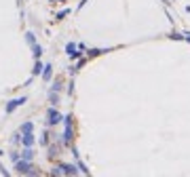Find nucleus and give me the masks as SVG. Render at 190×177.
<instances>
[{
  "label": "nucleus",
  "instance_id": "8",
  "mask_svg": "<svg viewBox=\"0 0 190 177\" xmlns=\"http://www.w3.org/2000/svg\"><path fill=\"white\" fill-rule=\"evenodd\" d=\"M42 70H45V68H42V63H40V61H36V65H34V76H38Z\"/></svg>",
  "mask_w": 190,
  "mask_h": 177
},
{
  "label": "nucleus",
  "instance_id": "6",
  "mask_svg": "<svg viewBox=\"0 0 190 177\" xmlns=\"http://www.w3.org/2000/svg\"><path fill=\"white\" fill-rule=\"evenodd\" d=\"M66 51H68V55H70V57H78V55H80V53H76V46H74V44H68V46H66Z\"/></svg>",
  "mask_w": 190,
  "mask_h": 177
},
{
  "label": "nucleus",
  "instance_id": "11",
  "mask_svg": "<svg viewBox=\"0 0 190 177\" xmlns=\"http://www.w3.org/2000/svg\"><path fill=\"white\" fill-rule=\"evenodd\" d=\"M40 53H42V48H40L38 44H34V55H36V57H40Z\"/></svg>",
  "mask_w": 190,
  "mask_h": 177
},
{
  "label": "nucleus",
  "instance_id": "1",
  "mask_svg": "<svg viewBox=\"0 0 190 177\" xmlns=\"http://www.w3.org/2000/svg\"><path fill=\"white\" fill-rule=\"evenodd\" d=\"M59 120H61V114L57 110H49V120H47L49 125H57Z\"/></svg>",
  "mask_w": 190,
  "mask_h": 177
},
{
  "label": "nucleus",
  "instance_id": "2",
  "mask_svg": "<svg viewBox=\"0 0 190 177\" xmlns=\"http://www.w3.org/2000/svg\"><path fill=\"white\" fill-rule=\"evenodd\" d=\"M21 103H25V97H21V99H13V101L6 105V114H11V112H13L15 108H19Z\"/></svg>",
  "mask_w": 190,
  "mask_h": 177
},
{
  "label": "nucleus",
  "instance_id": "10",
  "mask_svg": "<svg viewBox=\"0 0 190 177\" xmlns=\"http://www.w3.org/2000/svg\"><path fill=\"white\" fill-rule=\"evenodd\" d=\"M42 76H45V80H49V78H51V65H47V68H45Z\"/></svg>",
  "mask_w": 190,
  "mask_h": 177
},
{
  "label": "nucleus",
  "instance_id": "5",
  "mask_svg": "<svg viewBox=\"0 0 190 177\" xmlns=\"http://www.w3.org/2000/svg\"><path fill=\"white\" fill-rule=\"evenodd\" d=\"M32 143H34V135H32V133H25V135H23V145L30 148Z\"/></svg>",
  "mask_w": 190,
  "mask_h": 177
},
{
  "label": "nucleus",
  "instance_id": "4",
  "mask_svg": "<svg viewBox=\"0 0 190 177\" xmlns=\"http://www.w3.org/2000/svg\"><path fill=\"white\" fill-rule=\"evenodd\" d=\"M59 169H61V171H63V173H68V175H76V173H78V171H76V167H74V165H61V167H59Z\"/></svg>",
  "mask_w": 190,
  "mask_h": 177
},
{
  "label": "nucleus",
  "instance_id": "12",
  "mask_svg": "<svg viewBox=\"0 0 190 177\" xmlns=\"http://www.w3.org/2000/svg\"><path fill=\"white\" fill-rule=\"evenodd\" d=\"M66 15H68V11H59V13H57V19H61V17H66Z\"/></svg>",
  "mask_w": 190,
  "mask_h": 177
},
{
  "label": "nucleus",
  "instance_id": "9",
  "mask_svg": "<svg viewBox=\"0 0 190 177\" xmlns=\"http://www.w3.org/2000/svg\"><path fill=\"white\" fill-rule=\"evenodd\" d=\"M21 133L25 135V133H32V122H25L23 127H21Z\"/></svg>",
  "mask_w": 190,
  "mask_h": 177
},
{
  "label": "nucleus",
  "instance_id": "3",
  "mask_svg": "<svg viewBox=\"0 0 190 177\" xmlns=\"http://www.w3.org/2000/svg\"><path fill=\"white\" fill-rule=\"evenodd\" d=\"M30 169H32V165H30L28 160H19V162H17V171H19V173H28Z\"/></svg>",
  "mask_w": 190,
  "mask_h": 177
},
{
  "label": "nucleus",
  "instance_id": "7",
  "mask_svg": "<svg viewBox=\"0 0 190 177\" xmlns=\"http://www.w3.org/2000/svg\"><path fill=\"white\" fill-rule=\"evenodd\" d=\"M21 156H23V160H28V162H30V160H32V150H30V148H25V150L21 152Z\"/></svg>",
  "mask_w": 190,
  "mask_h": 177
}]
</instances>
